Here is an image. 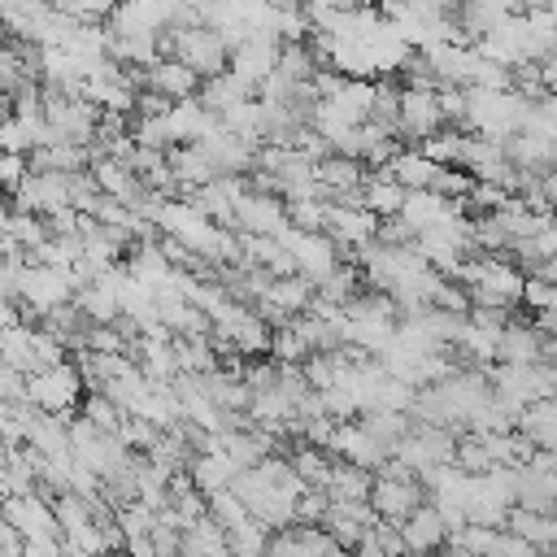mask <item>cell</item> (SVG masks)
Wrapping results in <instances>:
<instances>
[{
    "mask_svg": "<svg viewBox=\"0 0 557 557\" xmlns=\"http://www.w3.org/2000/svg\"><path fill=\"white\" fill-rule=\"evenodd\" d=\"M209 513H213V522L231 535V531H239V527H248L252 522V513H248V505L226 487V492H218V496H209Z\"/></svg>",
    "mask_w": 557,
    "mask_h": 557,
    "instance_id": "obj_24",
    "label": "cell"
},
{
    "mask_svg": "<svg viewBox=\"0 0 557 557\" xmlns=\"http://www.w3.org/2000/svg\"><path fill=\"white\" fill-rule=\"evenodd\" d=\"M426 505V483L422 479H387L379 474L374 479V492H370V509L379 513V522H405L413 509Z\"/></svg>",
    "mask_w": 557,
    "mask_h": 557,
    "instance_id": "obj_6",
    "label": "cell"
},
{
    "mask_svg": "<svg viewBox=\"0 0 557 557\" xmlns=\"http://www.w3.org/2000/svg\"><path fill=\"white\" fill-rule=\"evenodd\" d=\"M4 522L17 527L26 540H61V522H57V509L44 492H30V496H9L4 500Z\"/></svg>",
    "mask_w": 557,
    "mask_h": 557,
    "instance_id": "obj_8",
    "label": "cell"
},
{
    "mask_svg": "<svg viewBox=\"0 0 557 557\" xmlns=\"http://www.w3.org/2000/svg\"><path fill=\"white\" fill-rule=\"evenodd\" d=\"M235 231L239 235H265V239H283L292 231V218H287V200L283 196H270V191H244L235 200Z\"/></svg>",
    "mask_w": 557,
    "mask_h": 557,
    "instance_id": "obj_3",
    "label": "cell"
},
{
    "mask_svg": "<svg viewBox=\"0 0 557 557\" xmlns=\"http://www.w3.org/2000/svg\"><path fill=\"white\" fill-rule=\"evenodd\" d=\"M448 131L444 109H440V91H422V87H400V139H418L426 144L431 135Z\"/></svg>",
    "mask_w": 557,
    "mask_h": 557,
    "instance_id": "obj_5",
    "label": "cell"
},
{
    "mask_svg": "<svg viewBox=\"0 0 557 557\" xmlns=\"http://www.w3.org/2000/svg\"><path fill=\"white\" fill-rule=\"evenodd\" d=\"M187 474H191L196 492L218 496V492H226V487L235 483L239 466H235V457L222 448V453H196V457H191V466H187Z\"/></svg>",
    "mask_w": 557,
    "mask_h": 557,
    "instance_id": "obj_14",
    "label": "cell"
},
{
    "mask_svg": "<svg viewBox=\"0 0 557 557\" xmlns=\"http://www.w3.org/2000/svg\"><path fill=\"white\" fill-rule=\"evenodd\" d=\"M357 426H361L370 440H379L387 453H396V444L413 435V418H409V413H387V409H379V413H361Z\"/></svg>",
    "mask_w": 557,
    "mask_h": 557,
    "instance_id": "obj_20",
    "label": "cell"
},
{
    "mask_svg": "<svg viewBox=\"0 0 557 557\" xmlns=\"http://www.w3.org/2000/svg\"><path fill=\"white\" fill-rule=\"evenodd\" d=\"M313 357V348L296 335V326H283V331H274V348H270V361H278V366H305Z\"/></svg>",
    "mask_w": 557,
    "mask_h": 557,
    "instance_id": "obj_25",
    "label": "cell"
},
{
    "mask_svg": "<svg viewBox=\"0 0 557 557\" xmlns=\"http://www.w3.org/2000/svg\"><path fill=\"white\" fill-rule=\"evenodd\" d=\"M374 535H379V544H383V553H387V557H409V544H405V535H400V527H396V522H379V527H374Z\"/></svg>",
    "mask_w": 557,
    "mask_h": 557,
    "instance_id": "obj_29",
    "label": "cell"
},
{
    "mask_svg": "<svg viewBox=\"0 0 557 557\" xmlns=\"http://www.w3.org/2000/svg\"><path fill=\"white\" fill-rule=\"evenodd\" d=\"M379 226H383V218H374L361 205H326V235L339 244V252L348 248V261L357 248L379 239Z\"/></svg>",
    "mask_w": 557,
    "mask_h": 557,
    "instance_id": "obj_7",
    "label": "cell"
},
{
    "mask_svg": "<svg viewBox=\"0 0 557 557\" xmlns=\"http://www.w3.org/2000/svg\"><path fill=\"white\" fill-rule=\"evenodd\" d=\"M374 479H379V474H370V470H357V466H348V461H335L331 483H326L322 492H326L335 505H370Z\"/></svg>",
    "mask_w": 557,
    "mask_h": 557,
    "instance_id": "obj_15",
    "label": "cell"
},
{
    "mask_svg": "<svg viewBox=\"0 0 557 557\" xmlns=\"http://www.w3.org/2000/svg\"><path fill=\"white\" fill-rule=\"evenodd\" d=\"M278 244L292 252L296 274H300V278H309L313 287H318V283H326V278H331V274L344 265V252H339V244H335L331 235H305V231H287Z\"/></svg>",
    "mask_w": 557,
    "mask_h": 557,
    "instance_id": "obj_4",
    "label": "cell"
},
{
    "mask_svg": "<svg viewBox=\"0 0 557 557\" xmlns=\"http://www.w3.org/2000/svg\"><path fill=\"white\" fill-rule=\"evenodd\" d=\"M335 461H348V466H357V470H370V474H383L387 470V461H392V453L379 444V440H370L357 422H339V431H335V440H331V448H326Z\"/></svg>",
    "mask_w": 557,
    "mask_h": 557,
    "instance_id": "obj_9",
    "label": "cell"
},
{
    "mask_svg": "<svg viewBox=\"0 0 557 557\" xmlns=\"http://www.w3.org/2000/svg\"><path fill=\"white\" fill-rule=\"evenodd\" d=\"M331 513V496L322 487H309L300 500H296V527H322Z\"/></svg>",
    "mask_w": 557,
    "mask_h": 557,
    "instance_id": "obj_28",
    "label": "cell"
},
{
    "mask_svg": "<svg viewBox=\"0 0 557 557\" xmlns=\"http://www.w3.org/2000/svg\"><path fill=\"white\" fill-rule=\"evenodd\" d=\"M352 296H361V270L352 265V261H344L326 283H318V300H326V305H348Z\"/></svg>",
    "mask_w": 557,
    "mask_h": 557,
    "instance_id": "obj_22",
    "label": "cell"
},
{
    "mask_svg": "<svg viewBox=\"0 0 557 557\" xmlns=\"http://www.w3.org/2000/svg\"><path fill=\"white\" fill-rule=\"evenodd\" d=\"M174 61H183L187 70H196L205 83L231 74V48L218 30L209 26H191V30H174Z\"/></svg>",
    "mask_w": 557,
    "mask_h": 557,
    "instance_id": "obj_2",
    "label": "cell"
},
{
    "mask_svg": "<svg viewBox=\"0 0 557 557\" xmlns=\"http://www.w3.org/2000/svg\"><path fill=\"white\" fill-rule=\"evenodd\" d=\"M200 87H205V78H200L196 70H187L183 61H157V65L148 70V91H161V96L174 100V104L200 100Z\"/></svg>",
    "mask_w": 557,
    "mask_h": 557,
    "instance_id": "obj_11",
    "label": "cell"
},
{
    "mask_svg": "<svg viewBox=\"0 0 557 557\" xmlns=\"http://www.w3.org/2000/svg\"><path fill=\"white\" fill-rule=\"evenodd\" d=\"M544 361V335L531 322H513L500 331L496 366H540Z\"/></svg>",
    "mask_w": 557,
    "mask_h": 557,
    "instance_id": "obj_12",
    "label": "cell"
},
{
    "mask_svg": "<svg viewBox=\"0 0 557 557\" xmlns=\"http://www.w3.org/2000/svg\"><path fill=\"white\" fill-rule=\"evenodd\" d=\"M544 557H548V553H544Z\"/></svg>",
    "mask_w": 557,
    "mask_h": 557,
    "instance_id": "obj_30",
    "label": "cell"
},
{
    "mask_svg": "<svg viewBox=\"0 0 557 557\" xmlns=\"http://www.w3.org/2000/svg\"><path fill=\"white\" fill-rule=\"evenodd\" d=\"M505 531L522 535V540H527V544H535L540 553H553V544H557V518H553V513L522 509V505H513V513H509Z\"/></svg>",
    "mask_w": 557,
    "mask_h": 557,
    "instance_id": "obj_17",
    "label": "cell"
},
{
    "mask_svg": "<svg viewBox=\"0 0 557 557\" xmlns=\"http://www.w3.org/2000/svg\"><path fill=\"white\" fill-rule=\"evenodd\" d=\"M405 200H409V191L387 174V170H370L366 174V187H361V209H370L374 218H400V209H405Z\"/></svg>",
    "mask_w": 557,
    "mask_h": 557,
    "instance_id": "obj_13",
    "label": "cell"
},
{
    "mask_svg": "<svg viewBox=\"0 0 557 557\" xmlns=\"http://www.w3.org/2000/svg\"><path fill=\"white\" fill-rule=\"evenodd\" d=\"M400 535H405V544H409V557H426V553H444L448 548V522H444V513L426 500L422 509H413L405 522H400Z\"/></svg>",
    "mask_w": 557,
    "mask_h": 557,
    "instance_id": "obj_10",
    "label": "cell"
},
{
    "mask_svg": "<svg viewBox=\"0 0 557 557\" xmlns=\"http://www.w3.org/2000/svg\"><path fill=\"white\" fill-rule=\"evenodd\" d=\"M287 461H292V470L309 483V487H326L331 483V470H335V457L326 453V448H313V444H305V440H296L292 448H287Z\"/></svg>",
    "mask_w": 557,
    "mask_h": 557,
    "instance_id": "obj_18",
    "label": "cell"
},
{
    "mask_svg": "<svg viewBox=\"0 0 557 557\" xmlns=\"http://www.w3.org/2000/svg\"><path fill=\"white\" fill-rule=\"evenodd\" d=\"M457 466H461L466 474H474V479H483V474H492V470H496L492 453H487L474 435H461V444H457Z\"/></svg>",
    "mask_w": 557,
    "mask_h": 557,
    "instance_id": "obj_27",
    "label": "cell"
},
{
    "mask_svg": "<svg viewBox=\"0 0 557 557\" xmlns=\"http://www.w3.org/2000/svg\"><path fill=\"white\" fill-rule=\"evenodd\" d=\"M26 400H30L39 413L65 418V413L83 409V400H87V379H83V370H78L74 361H61V366H52V370L30 374Z\"/></svg>",
    "mask_w": 557,
    "mask_h": 557,
    "instance_id": "obj_1",
    "label": "cell"
},
{
    "mask_svg": "<svg viewBox=\"0 0 557 557\" xmlns=\"http://www.w3.org/2000/svg\"><path fill=\"white\" fill-rule=\"evenodd\" d=\"M466 139H470V131H440V135H431L426 144H418V152L426 157V161H435V165H453V170H461V157H466Z\"/></svg>",
    "mask_w": 557,
    "mask_h": 557,
    "instance_id": "obj_21",
    "label": "cell"
},
{
    "mask_svg": "<svg viewBox=\"0 0 557 557\" xmlns=\"http://www.w3.org/2000/svg\"><path fill=\"white\" fill-rule=\"evenodd\" d=\"M387 174L405 187V191H431V183H435V174H440V165L435 161H426L418 148H405L392 165H387Z\"/></svg>",
    "mask_w": 557,
    "mask_h": 557,
    "instance_id": "obj_19",
    "label": "cell"
},
{
    "mask_svg": "<svg viewBox=\"0 0 557 557\" xmlns=\"http://www.w3.org/2000/svg\"><path fill=\"white\" fill-rule=\"evenodd\" d=\"M78 418H87L96 431H104V435H117L122 431V422L131 418L126 409H117L109 396H100V392H87V400H83V409H78Z\"/></svg>",
    "mask_w": 557,
    "mask_h": 557,
    "instance_id": "obj_23",
    "label": "cell"
},
{
    "mask_svg": "<svg viewBox=\"0 0 557 557\" xmlns=\"http://www.w3.org/2000/svg\"><path fill=\"white\" fill-rule=\"evenodd\" d=\"M518 431L535 444V448H544V453H557V396H548V400H535L531 409H522V418H518Z\"/></svg>",
    "mask_w": 557,
    "mask_h": 557,
    "instance_id": "obj_16",
    "label": "cell"
},
{
    "mask_svg": "<svg viewBox=\"0 0 557 557\" xmlns=\"http://www.w3.org/2000/svg\"><path fill=\"white\" fill-rule=\"evenodd\" d=\"M287 218H292V231L326 235V200H296L287 205Z\"/></svg>",
    "mask_w": 557,
    "mask_h": 557,
    "instance_id": "obj_26",
    "label": "cell"
}]
</instances>
